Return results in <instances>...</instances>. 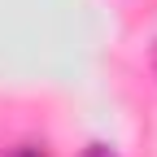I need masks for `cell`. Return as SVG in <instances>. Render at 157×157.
Wrapping results in <instances>:
<instances>
[{
	"mask_svg": "<svg viewBox=\"0 0 157 157\" xmlns=\"http://www.w3.org/2000/svg\"><path fill=\"white\" fill-rule=\"evenodd\" d=\"M78 157H118V153H113V148H105V144H87Z\"/></svg>",
	"mask_w": 157,
	"mask_h": 157,
	"instance_id": "cell-1",
	"label": "cell"
}]
</instances>
